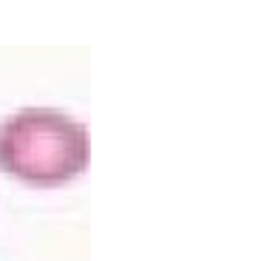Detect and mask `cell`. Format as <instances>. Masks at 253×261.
Segmentation results:
<instances>
[{
	"label": "cell",
	"mask_w": 253,
	"mask_h": 261,
	"mask_svg": "<svg viewBox=\"0 0 253 261\" xmlns=\"http://www.w3.org/2000/svg\"><path fill=\"white\" fill-rule=\"evenodd\" d=\"M88 165V130L57 108H20L0 122V168L34 188H57Z\"/></svg>",
	"instance_id": "obj_1"
}]
</instances>
